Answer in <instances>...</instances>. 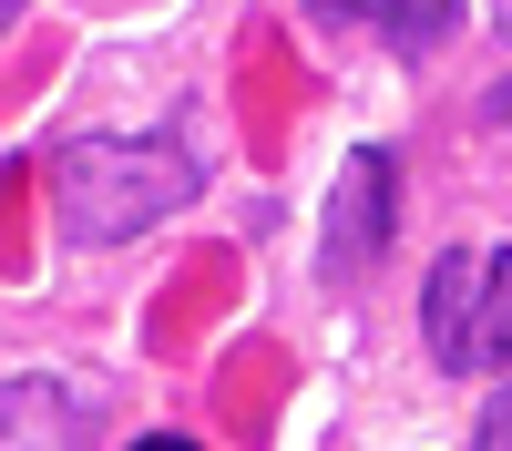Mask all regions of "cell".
<instances>
[{
  "mask_svg": "<svg viewBox=\"0 0 512 451\" xmlns=\"http://www.w3.org/2000/svg\"><path fill=\"white\" fill-rule=\"evenodd\" d=\"M205 185V164L175 134H72L52 154V205H62V236L72 246H123L164 226L175 205Z\"/></svg>",
  "mask_w": 512,
  "mask_h": 451,
  "instance_id": "obj_1",
  "label": "cell"
},
{
  "mask_svg": "<svg viewBox=\"0 0 512 451\" xmlns=\"http://www.w3.org/2000/svg\"><path fill=\"white\" fill-rule=\"evenodd\" d=\"M420 339L451 380H512V246H441L420 277Z\"/></svg>",
  "mask_w": 512,
  "mask_h": 451,
  "instance_id": "obj_2",
  "label": "cell"
},
{
  "mask_svg": "<svg viewBox=\"0 0 512 451\" xmlns=\"http://www.w3.org/2000/svg\"><path fill=\"white\" fill-rule=\"evenodd\" d=\"M390 246H400V154L359 144L328 195V287H369Z\"/></svg>",
  "mask_w": 512,
  "mask_h": 451,
  "instance_id": "obj_3",
  "label": "cell"
},
{
  "mask_svg": "<svg viewBox=\"0 0 512 451\" xmlns=\"http://www.w3.org/2000/svg\"><path fill=\"white\" fill-rule=\"evenodd\" d=\"M318 21H349V31H379L400 62H420V52H441V41L461 31V0H308Z\"/></svg>",
  "mask_w": 512,
  "mask_h": 451,
  "instance_id": "obj_4",
  "label": "cell"
},
{
  "mask_svg": "<svg viewBox=\"0 0 512 451\" xmlns=\"http://www.w3.org/2000/svg\"><path fill=\"white\" fill-rule=\"evenodd\" d=\"M472 451H512V380L482 400V431H472Z\"/></svg>",
  "mask_w": 512,
  "mask_h": 451,
  "instance_id": "obj_5",
  "label": "cell"
},
{
  "mask_svg": "<svg viewBox=\"0 0 512 451\" xmlns=\"http://www.w3.org/2000/svg\"><path fill=\"white\" fill-rule=\"evenodd\" d=\"M134 451H195V441H175V431H144V441H134Z\"/></svg>",
  "mask_w": 512,
  "mask_h": 451,
  "instance_id": "obj_6",
  "label": "cell"
},
{
  "mask_svg": "<svg viewBox=\"0 0 512 451\" xmlns=\"http://www.w3.org/2000/svg\"><path fill=\"white\" fill-rule=\"evenodd\" d=\"M492 21H502V41H512V0H492Z\"/></svg>",
  "mask_w": 512,
  "mask_h": 451,
  "instance_id": "obj_7",
  "label": "cell"
},
{
  "mask_svg": "<svg viewBox=\"0 0 512 451\" xmlns=\"http://www.w3.org/2000/svg\"><path fill=\"white\" fill-rule=\"evenodd\" d=\"M11 11H21V0H0V31H11Z\"/></svg>",
  "mask_w": 512,
  "mask_h": 451,
  "instance_id": "obj_8",
  "label": "cell"
}]
</instances>
